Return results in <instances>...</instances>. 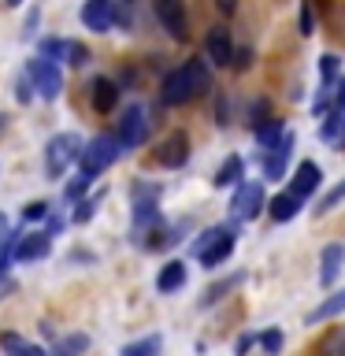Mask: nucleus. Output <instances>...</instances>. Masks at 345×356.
Returning a JSON list of instances; mask_svg holds the SVG:
<instances>
[{
  "mask_svg": "<svg viewBox=\"0 0 345 356\" xmlns=\"http://www.w3.org/2000/svg\"><path fill=\"white\" fill-rule=\"evenodd\" d=\"M211 86V74H208V63H200V60H189L182 67H175L171 74L163 78V86H160V97H163V104H189V100H197L204 89Z\"/></svg>",
  "mask_w": 345,
  "mask_h": 356,
  "instance_id": "f257e3e1",
  "label": "nucleus"
},
{
  "mask_svg": "<svg viewBox=\"0 0 345 356\" xmlns=\"http://www.w3.org/2000/svg\"><path fill=\"white\" fill-rule=\"evenodd\" d=\"M122 149H127V145L119 141V134H97V138L82 149V160H78V163H82V171H86V175H93V178H97L100 171H108V167L119 160V152H122Z\"/></svg>",
  "mask_w": 345,
  "mask_h": 356,
  "instance_id": "f03ea898",
  "label": "nucleus"
},
{
  "mask_svg": "<svg viewBox=\"0 0 345 356\" xmlns=\"http://www.w3.org/2000/svg\"><path fill=\"white\" fill-rule=\"evenodd\" d=\"M82 149L86 145H82L78 134H56V138L49 141V149H45V167H49V175L60 178L74 160H82Z\"/></svg>",
  "mask_w": 345,
  "mask_h": 356,
  "instance_id": "7ed1b4c3",
  "label": "nucleus"
},
{
  "mask_svg": "<svg viewBox=\"0 0 345 356\" xmlns=\"http://www.w3.org/2000/svg\"><path fill=\"white\" fill-rule=\"evenodd\" d=\"M26 74H30L33 89H38L45 100H56V97H60L63 74H60V67H56V60H49V56H38V60H30Z\"/></svg>",
  "mask_w": 345,
  "mask_h": 356,
  "instance_id": "20e7f679",
  "label": "nucleus"
},
{
  "mask_svg": "<svg viewBox=\"0 0 345 356\" xmlns=\"http://www.w3.org/2000/svg\"><path fill=\"white\" fill-rule=\"evenodd\" d=\"M193 252L200 256V264H204V267H219L234 252V234L230 230H208L204 238L193 245Z\"/></svg>",
  "mask_w": 345,
  "mask_h": 356,
  "instance_id": "39448f33",
  "label": "nucleus"
},
{
  "mask_svg": "<svg viewBox=\"0 0 345 356\" xmlns=\"http://www.w3.org/2000/svg\"><path fill=\"white\" fill-rule=\"evenodd\" d=\"M152 11H156V19H160V26L171 33L175 41L189 38V22H186V4L182 0H152Z\"/></svg>",
  "mask_w": 345,
  "mask_h": 356,
  "instance_id": "423d86ee",
  "label": "nucleus"
},
{
  "mask_svg": "<svg viewBox=\"0 0 345 356\" xmlns=\"http://www.w3.org/2000/svg\"><path fill=\"white\" fill-rule=\"evenodd\" d=\"M145 138H149V111L141 104H130L127 115L119 119V141L127 149H138V145H145Z\"/></svg>",
  "mask_w": 345,
  "mask_h": 356,
  "instance_id": "0eeeda50",
  "label": "nucleus"
},
{
  "mask_svg": "<svg viewBox=\"0 0 345 356\" xmlns=\"http://www.w3.org/2000/svg\"><path fill=\"white\" fill-rule=\"evenodd\" d=\"M267 208V200H264V189L256 186V182H238V189H234V200H230V211L238 219H256L260 211Z\"/></svg>",
  "mask_w": 345,
  "mask_h": 356,
  "instance_id": "6e6552de",
  "label": "nucleus"
},
{
  "mask_svg": "<svg viewBox=\"0 0 345 356\" xmlns=\"http://www.w3.org/2000/svg\"><path fill=\"white\" fill-rule=\"evenodd\" d=\"M204 56L216 67H230L234 63V44H230V30L227 26H216V30H208V38H204Z\"/></svg>",
  "mask_w": 345,
  "mask_h": 356,
  "instance_id": "1a4fd4ad",
  "label": "nucleus"
},
{
  "mask_svg": "<svg viewBox=\"0 0 345 356\" xmlns=\"http://www.w3.org/2000/svg\"><path fill=\"white\" fill-rule=\"evenodd\" d=\"M82 22H86V30L108 33L111 22H115V4H111V0H86L82 4Z\"/></svg>",
  "mask_w": 345,
  "mask_h": 356,
  "instance_id": "9d476101",
  "label": "nucleus"
},
{
  "mask_svg": "<svg viewBox=\"0 0 345 356\" xmlns=\"http://www.w3.org/2000/svg\"><path fill=\"white\" fill-rule=\"evenodd\" d=\"M186 160H189V138L182 130H175L171 138L156 149V163H160V167H182Z\"/></svg>",
  "mask_w": 345,
  "mask_h": 356,
  "instance_id": "9b49d317",
  "label": "nucleus"
},
{
  "mask_svg": "<svg viewBox=\"0 0 345 356\" xmlns=\"http://www.w3.org/2000/svg\"><path fill=\"white\" fill-rule=\"evenodd\" d=\"M319 167L312 163V160H305V163H297V171H294V178H289V193L294 197H300V200H308L312 193L319 189Z\"/></svg>",
  "mask_w": 345,
  "mask_h": 356,
  "instance_id": "f8f14e48",
  "label": "nucleus"
},
{
  "mask_svg": "<svg viewBox=\"0 0 345 356\" xmlns=\"http://www.w3.org/2000/svg\"><path fill=\"white\" fill-rule=\"evenodd\" d=\"M49 234H22V241L15 245V260L19 264H33V260H45V256H49Z\"/></svg>",
  "mask_w": 345,
  "mask_h": 356,
  "instance_id": "ddd939ff",
  "label": "nucleus"
},
{
  "mask_svg": "<svg viewBox=\"0 0 345 356\" xmlns=\"http://www.w3.org/2000/svg\"><path fill=\"white\" fill-rule=\"evenodd\" d=\"M89 100H93V108L100 111V115H108V111L119 104V86L111 82V78H93V86H89Z\"/></svg>",
  "mask_w": 345,
  "mask_h": 356,
  "instance_id": "4468645a",
  "label": "nucleus"
},
{
  "mask_svg": "<svg viewBox=\"0 0 345 356\" xmlns=\"http://www.w3.org/2000/svg\"><path fill=\"white\" fill-rule=\"evenodd\" d=\"M289 149H294V138H282V141L275 145V152H267V160H264V175L267 178H282L286 160H289Z\"/></svg>",
  "mask_w": 345,
  "mask_h": 356,
  "instance_id": "2eb2a0df",
  "label": "nucleus"
},
{
  "mask_svg": "<svg viewBox=\"0 0 345 356\" xmlns=\"http://www.w3.org/2000/svg\"><path fill=\"white\" fill-rule=\"evenodd\" d=\"M182 286H186V264L171 260L160 271V278H156V289H160V293H175V289H182Z\"/></svg>",
  "mask_w": 345,
  "mask_h": 356,
  "instance_id": "dca6fc26",
  "label": "nucleus"
},
{
  "mask_svg": "<svg viewBox=\"0 0 345 356\" xmlns=\"http://www.w3.org/2000/svg\"><path fill=\"white\" fill-rule=\"evenodd\" d=\"M300 204H305V200L294 197V193L286 189V193H278L271 204H267V211H271V219H275V222H286V219H294L297 211H300Z\"/></svg>",
  "mask_w": 345,
  "mask_h": 356,
  "instance_id": "f3484780",
  "label": "nucleus"
},
{
  "mask_svg": "<svg viewBox=\"0 0 345 356\" xmlns=\"http://www.w3.org/2000/svg\"><path fill=\"white\" fill-rule=\"evenodd\" d=\"M342 260H345V245H327V249H323V271H319V282L323 286H330L334 278H338Z\"/></svg>",
  "mask_w": 345,
  "mask_h": 356,
  "instance_id": "a211bd4d",
  "label": "nucleus"
},
{
  "mask_svg": "<svg viewBox=\"0 0 345 356\" xmlns=\"http://www.w3.org/2000/svg\"><path fill=\"white\" fill-rule=\"evenodd\" d=\"M323 141H330V145H345V104H334L330 111V119L323 122Z\"/></svg>",
  "mask_w": 345,
  "mask_h": 356,
  "instance_id": "6ab92c4d",
  "label": "nucleus"
},
{
  "mask_svg": "<svg viewBox=\"0 0 345 356\" xmlns=\"http://www.w3.org/2000/svg\"><path fill=\"white\" fill-rule=\"evenodd\" d=\"M282 138H286V130H282V119H275V115L267 119L264 127H256V141H260L264 149H275V145L282 141Z\"/></svg>",
  "mask_w": 345,
  "mask_h": 356,
  "instance_id": "aec40b11",
  "label": "nucleus"
},
{
  "mask_svg": "<svg viewBox=\"0 0 345 356\" xmlns=\"http://www.w3.org/2000/svg\"><path fill=\"white\" fill-rule=\"evenodd\" d=\"M241 175H245L241 156H230V160L216 171V178H211V182H216V186H234V182H241Z\"/></svg>",
  "mask_w": 345,
  "mask_h": 356,
  "instance_id": "412c9836",
  "label": "nucleus"
},
{
  "mask_svg": "<svg viewBox=\"0 0 345 356\" xmlns=\"http://www.w3.org/2000/svg\"><path fill=\"white\" fill-rule=\"evenodd\" d=\"M160 349H163L160 334H149V338H141V341H130L119 356H160Z\"/></svg>",
  "mask_w": 345,
  "mask_h": 356,
  "instance_id": "4be33fe9",
  "label": "nucleus"
},
{
  "mask_svg": "<svg viewBox=\"0 0 345 356\" xmlns=\"http://www.w3.org/2000/svg\"><path fill=\"white\" fill-rule=\"evenodd\" d=\"M0 345L8 349V356H45V349H41V345H30V341H22L19 334H4V338H0Z\"/></svg>",
  "mask_w": 345,
  "mask_h": 356,
  "instance_id": "5701e85b",
  "label": "nucleus"
},
{
  "mask_svg": "<svg viewBox=\"0 0 345 356\" xmlns=\"http://www.w3.org/2000/svg\"><path fill=\"white\" fill-rule=\"evenodd\" d=\"M345 308V289H338V293H334L330 300H323V305L316 308V312H312V316H308V323H319V319H330L334 316V312H342Z\"/></svg>",
  "mask_w": 345,
  "mask_h": 356,
  "instance_id": "b1692460",
  "label": "nucleus"
},
{
  "mask_svg": "<svg viewBox=\"0 0 345 356\" xmlns=\"http://www.w3.org/2000/svg\"><path fill=\"white\" fill-rule=\"evenodd\" d=\"M338 67H342V60H338L334 52H327V56L319 60V78H323V86H330L334 78H338Z\"/></svg>",
  "mask_w": 345,
  "mask_h": 356,
  "instance_id": "393cba45",
  "label": "nucleus"
},
{
  "mask_svg": "<svg viewBox=\"0 0 345 356\" xmlns=\"http://www.w3.org/2000/svg\"><path fill=\"white\" fill-rule=\"evenodd\" d=\"M342 200H345V182H338V186H334L330 193L319 200V208H316V211H319V216H327V211H330L334 204H342Z\"/></svg>",
  "mask_w": 345,
  "mask_h": 356,
  "instance_id": "a878e982",
  "label": "nucleus"
},
{
  "mask_svg": "<svg viewBox=\"0 0 345 356\" xmlns=\"http://www.w3.org/2000/svg\"><path fill=\"white\" fill-rule=\"evenodd\" d=\"M297 26H300V33H308L316 30V11H312V0H305V4H300V15H297Z\"/></svg>",
  "mask_w": 345,
  "mask_h": 356,
  "instance_id": "bb28decb",
  "label": "nucleus"
},
{
  "mask_svg": "<svg viewBox=\"0 0 345 356\" xmlns=\"http://www.w3.org/2000/svg\"><path fill=\"white\" fill-rule=\"evenodd\" d=\"M41 56H49V60H67V41H56V38L41 41Z\"/></svg>",
  "mask_w": 345,
  "mask_h": 356,
  "instance_id": "cd10ccee",
  "label": "nucleus"
},
{
  "mask_svg": "<svg viewBox=\"0 0 345 356\" xmlns=\"http://www.w3.org/2000/svg\"><path fill=\"white\" fill-rule=\"evenodd\" d=\"M86 60H89V49H86V44L67 41V63H71V67H82Z\"/></svg>",
  "mask_w": 345,
  "mask_h": 356,
  "instance_id": "c85d7f7f",
  "label": "nucleus"
},
{
  "mask_svg": "<svg viewBox=\"0 0 345 356\" xmlns=\"http://www.w3.org/2000/svg\"><path fill=\"white\" fill-rule=\"evenodd\" d=\"M89 182H93V175H86V171H82L71 186H67V200H78V197H82L86 189H89Z\"/></svg>",
  "mask_w": 345,
  "mask_h": 356,
  "instance_id": "c756f323",
  "label": "nucleus"
},
{
  "mask_svg": "<svg viewBox=\"0 0 345 356\" xmlns=\"http://www.w3.org/2000/svg\"><path fill=\"white\" fill-rule=\"evenodd\" d=\"M260 345L275 356L278 349H282V330H278V327H275V330H264V334H260Z\"/></svg>",
  "mask_w": 345,
  "mask_h": 356,
  "instance_id": "7c9ffc66",
  "label": "nucleus"
},
{
  "mask_svg": "<svg viewBox=\"0 0 345 356\" xmlns=\"http://www.w3.org/2000/svg\"><path fill=\"white\" fill-rule=\"evenodd\" d=\"M267 119H271V115H267V100H256V104L249 108V127L256 130V127H264Z\"/></svg>",
  "mask_w": 345,
  "mask_h": 356,
  "instance_id": "2f4dec72",
  "label": "nucleus"
},
{
  "mask_svg": "<svg viewBox=\"0 0 345 356\" xmlns=\"http://www.w3.org/2000/svg\"><path fill=\"white\" fill-rule=\"evenodd\" d=\"M323 356H345V334H330L323 341Z\"/></svg>",
  "mask_w": 345,
  "mask_h": 356,
  "instance_id": "473e14b6",
  "label": "nucleus"
},
{
  "mask_svg": "<svg viewBox=\"0 0 345 356\" xmlns=\"http://www.w3.org/2000/svg\"><path fill=\"white\" fill-rule=\"evenodd\" d=\"M8 249H11V234H8V219L0 216V271H4V260H8Z\"/></svg>",
  "mask_w": 345,
  "mask_h": 356,
  "instance_id": "72a5a7b5",
  "label": "nucleus"
},
{
  "mask_svg": "<svg viewBox=\"0 0 345 356\" xmlns=\"http://www.w3.org/2000/svg\"><path fill=\"white\" fill-rule=\"evenodd\" d=\"M22 216H26V219H45V216H49V204H45V200H33V204L22 208Z\"/></svg>",
  "mask_w": 345,
  "mask_h": 356,
  "instance_id": "f704fd0d",
  "label": "nucleus"
},
{
  "mask_svg": "<svg viewBox=\"0 0 345 356\" xmlns=\"http://www.w3.org/2000/svg\"><path fill=\"white\" fill-rule=\"evenodd\" d=\"M238 282H241V275H234L230 282H223V286H216V289H208V293H204V305H211V300H216L219 293H227V289H230V286H238Z\"/></svg>",
  "mask_w": 345,
  "mask_h": 356,
  "instance_id": "c9c22d12",
  "label": "nucleus"
},
{
  "mask_svg": "<svg viewBox=\"0 0 345 356\" xmlns=\"http://www.w3.org/2000/svg\"><path fill=\"white\" fill-rule=\"evenodd\" d=\"M93 208H97V200H82V204H78V211H74V219L86 222L89 216H93Z\"/></svg>",
  "mask_w": 345,
  "mask_h": 356,
  "instance_id": "e433bc0d",
  "label": "nucleus"
},
{
  "mask_svg": "<svg viewBox=\"0 0 345 356\" xmlns=\"http://www.w3.org/2000/svg\"><path fill=\"white\" fill-rule=\"evenodd\" d=\"M252 341H256L252 334H241V338H238V345H234V353H238V356H245V353L252 349Z\"/></svg>",
  "mask_w": 345,
  "mask_h": 356,
  "instance_id": "4c0bfd02",
  "label": "nucleus"
},
{
  "mask_svg": "<svg viewBox=\"0 0 345 356\" xmlns=\"http://www.w3.org/2000/svg\"><path fill=\"white\" fill-rule=\"evenodd\" d=\"M230 67H238V71H245V67H249V49L234 52V63H230Z\"/></svg>",
  "mask_w": 345,
  "mask_h": 356,
  "instance_id": "58836bf2",
  "label": "nucleus"
},
{
  "mask_svg": "<svg viewBox=\"0 0 345 356\" xmlns=\"http://www.w3.org/2000/svg\"><path fill=\"white\" fill-rule=\"evenodd\" d=\"M216 8L223 15H234V11H238V0H216Z\"/></svg>",
  "mask_w": 345,
  "mask_h": 356,
  "instance_id": "ea45409f",
  "label": "nucleus"
},
{
  "mask_svg": "<svg viewBox=\"0 0 345 356\" xmlns=\"http://www.w3.org/2000/svg\"><path fill=\"white\" fill-rule=\"evenodd\" d=\"M334 104H345V82L338 86V97H334Z\"/></svg>",
  "mask_w": 345,
  "mask_h": 356,
  "instance_id": "a19ab883",
  "label": "nucleus"
},
{
  "mask_svg": "<svg viewBox=\"0 0 345 356\" xmlns=\"http://www.w3.org/2000/svg\"><path fill=\"white\" fill-rule=\"evenodd\" d=\"M8 4H11V8H19V4H22V0H8Z\"/></svg>",
  "mask_w": 345,
  "mask_h": 356,
  "instance_id": "79ce46f5",
  "label": "nucleus"
}]
</instances>
